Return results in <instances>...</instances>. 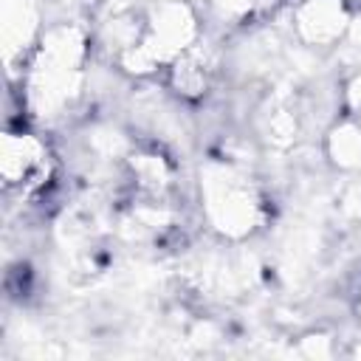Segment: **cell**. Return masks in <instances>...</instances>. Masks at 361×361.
<instances>
[{
	"label": "cell",
	"instance_id": "1",
	"mask_svg": "<svg viewBox=\"0 0 361 361\" xmlns=\"http://www.w3.org/2000/svg\"><path fill=\"white\" fill-rule=\"evenodd\" d=\"M358 310H361V299H358Z\"/></svg>",
	"mask_w": 361,
	"mask_h": 361
}]
</instances>
